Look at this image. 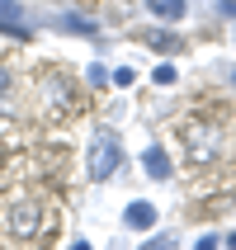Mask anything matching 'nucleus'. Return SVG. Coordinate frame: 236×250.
<instances>
[{
  "label": "nucleus",
  "instance_id": "1",
  "mask_svg": "<svg viewBox=\"0 0 236 250\" xmlns=\"http://www.w3.org/2000/svg\"><path fill=\"white\" fill-rule=\"evenodd\" d=\"M184 151H189L194 166H208V161H217L227 151V132L217 123H208V118H194V123H184Z\"/></svg>",
  "mask_w": 236,
  "mask_h": 250
},
{
  "label": "nucleus",
  "instance_id": "2",
  "mask_svg": "<svg viewBox=\"0 0 236 250\" xmlns=\"http://www.w3.org/2000/svg\"><path fill=\"white\" fill-rule=\"evenodd\" d=\"M118 161H123V151H118V142H113L109 132H99V137L90 142V161H85V170H90V180H113V170H118Z\"/></svg>",
  "mask_w": 236,
  "mask_h": 250
},
{
  "label": "nucleus",
  "instance_id": "3",
  "mask_svg": "<svg viewBox=\"0 0 236 250\" xmlns=\"http://www.w3.org/2000/svg\"><path fill=\"white\" fill-rule=\"evenodd\" d=\"M38 227H43V208H38V203H14V208L5 212V231L19 236V241H33Z\"/></svg>",
  "mask_w": 236,
  "mask_h": 250
},
{
  "label": "nucleus",
  "instance_id": "4",
  "mask_svg": "<svg viewBox=\"0 0 236 250\" xmlns=\"http://www.w3.org/2000/svg\"><path fill=\"white\" fill-rule=\"evenodd\" d=\"M0 28L5 33H19V38L28 33V14H24L19 0H0Z\"/></svg>",
  "mask_w": 236,
  "mask_h": 250
},
{
  "label": "nucleus",
  "instance_id": "5",
  "mask_svg": "<svg viewBox=\"0 0 236 250\" xmlns=\"http://www.w3.org/2000/svg\"><path fill=\"white\" fill-rule=\"evenodd\" d=\"M123 222H128V227H137V231H147V227H156V208L147 203V198H137V203H128Z\"/></svg>",
  "mask_w": 236,
  "mask_h": 250
},
{
  "label": "nucleus",
  "instance_id": "6",
  "mask_svg": "<svg viewBox=\"0 0 236 250\" xmlns=\"http://www.w3.org/2000/svg\"><path fill=\"white\" fill-rule=\"evenodd\" d=\"M142 170H147L151 180H170V156L161 151V146H151V151L142 156Z\"/></svg>",
  "mask_w": 236,
  "mask_h": 250
},
{
  "label": "nucleus",
  "instance_id": "7",
  "mask_svg": "<svg viewBox=\"0 0 236 250\" xmlns=\"http://www.w3.org/2000/svg\"><path fill=\"white\" fill-rule=\"evenodd\" d=\"M147 10H151L156 19H170V24H175V19H184L189 5H184V0H147Z\"/></svg>",
  "mask_w": 236,
  "mask_h": 250
},
{
  "label": "nucleus",
  "instance_id": "8",
  "mask_svg": "<svg viewBox=\"0 0 236 250\" xmlns=\"http://www.w3.org/2000/svg\"><path fill=\"white\" fill-rule=\"evenodd\" d=\"M57 24H62V33H95V19H85V14H62Z\"/></svg>",
  "mask_w": 236,
  "mask_h": 250
},
{
  "label": "nucleus",
  "instance_id": "9",
  "mask_svg": "<svg viewBox=\"0 0 236 250\" xmlns=\"http://www.w3.org/2000/svg\"><path fill=\"white\" fill-rule=\"evenodd\" d=\"M142 250H175V236H156V241H147Z\"/></svg>",
  "mask_w": 236,
  "mask_h": 250
},
{
  "label": "nucleus",
  "instance_id": "10",
  "mask_svg": "<svg viewBox=\"0 0 236 250\" xmlns=\"http://www.w3.org/2000/svg\"><path fill=\"white\" fill-rule=\"evenodd\" d=\"M156 85H175V66H156Z\"/></svg>",
  "mask_w": 236,
  "mask_h": 250
},
{
  "label": "nucleus",
  "instance_id": "11",
  "mask_svg": "<svg viewBox=\"0 0 236 250\" xmlns=\"http://www.w3.org/2000/svg\"><path fill=\"white\" fill-rule=\"evenodd\" d=\"M5 90H10V71L0 66V95H5Z\"/></svg>",
  "mask_w": 236,
  "mask_h": 250
},
{
  "label": "nucleus",
  "instance_id": "12",
  "mask_svg": "<svg viewBox=\"0 0 236 250\" xmlns=\"http://www.w3.org/2000/svg\"><path fill=\"white\" fill-rule=\"evenodd\" d=\"M222 10H227V14H236V0H222Z\"/></svg>",
  "mask_w": 236,
  "mask_h": 250
},
{
  "label": "nucleus",
  "instance_id": "13",
  "mask_svg": "<svg viewBox=\"0 0 236 250\" xmlns=\"http://www.w3.org/2000/svg\"><path fill=\"white\" fill-rule=\"evenodd\" d=\"M232 81H236V76H232Z\"/></svg>",
  "mask_w": 236,
  "mask_h": 250
}]
</instances>
